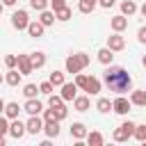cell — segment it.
Instances as JSON below:
<instances>
[{"mask_svg":"<svg viewBox=\"0 0 146 146\" xmlns=\"http://www.w3.org/2000/svg\"><path fill=\"white\" fill-rule=\"evenodd\" d=\"M105 84L110 87V91L114 94H125L132 89V78L128 75V71L123 66H112L105 71Z\"/></svg>","mask_w":146,"mask_h":146,"instance_id":"obj_1","label":"cell"},{"mask_svg":"<svg viewBox=\"0 0 146 146\" xmlns=\"http://www.w3.org/2000/svg\"><path fill=\"white\" fill-rule=\"evenodd\" d=\"M87 66H89V55L87 52H78V55L66 57V73H80Z\"/></svg>","mask_w":146,"mask_h":146,"instance_id":"obj_2","label":"cell"},{"mask_svg":"<svg viewBox=\"0 0 146 146\" xmlns=\"http://www.w3.org/2000/svg\"><path fill=\"white\" fill-rule=\"evenodd\" d=\"M135 123L132 121H125V123H121L116 130H114V141H128L130 137H135Z\"/></svg>","mask_w":146,"mask_h":146,"instance_id":"obj_3","label":"cell"},{"mask_svg":"<svg viewBox=\"0 0 146 146\" xmlns=\"http://www.w3.org/2000/svg\"><path fill=\"white\" fill-rule=\"evenodd\" d=\"M11 25H14L16 30H27V25H30L27 11H25V9H18V11H14V14H11Z\"/></svg>","mask_w":146,"mask_h":146,"instance_id":"obj_4","label":"cell"},{"mask_svg":"<svg viewBox=\"0 0 146 146\" xmlns=\"http://www.w3.org/2000/svg\"><path fill=\"white\" fill-rule=\"evenodd\" d=\"M130 105H132V100H128L123 94H119V98H114V112L116 114H128Z\"/></svg>","mask_w":146,"mask_h":146,"instance_id":"obj_5","label":"cell"},{"mask_svg":"<svg viewBox=\"0 0 146 146\" xmlns=\"http://www.w3.org/2000/svg\"><path fill=\"white\" fill-rule=\"evenodd\" d=\"M107 48H112L114 52H119V50H123V48H125V39H123L119 32H114L112 36H107Z\"/></svg>","mask_w":146,"mask_h":146,"instance_id":"obj_6","label":"cell"},{"mask_svg":"<svg viewBox=\"0 0 146 146\" xmlns=\"http://www.w3.org/2000/svg\"><path fill=\"white\" fill-rule=\"evenodd\" d=\"M18 71L23 75H30L34 71V64H32V57L30 55H18Z\"/></svg>","mask_w":146,"mask_h":146,"instance_id":"obj_7","label":"cell"},{"mask_svg":"<svg viewBox=\"0 0 146 146\" xmlns=\"http://www.w3.org/2000/svg\"><path fill=\"white\" fill-rule=\"evenodd\" d=\"M25 132H27V123H21L18 119H14L11 125H9V135H11L14 139H21Z\"/></svg>","mask_w":146,"mask_h":146,"instance_id":"obj_8","label":"cell"},{"mask_svg":"<svg viewBox=\"0 0 146 146\" xmlns=\"http://www.w3.org/2000/svg\"><path fill=\"white\" fill-rule=\"evenodd\" d=\"M43 125H46V121H41L39 114H32L30 121H27V132H30V135H36V132L43 130Z\"/></svg>","mask_w":146,"mask_h":146,"instance_id":"obj_9","label":"cell"},{"mask_svg":"<svg viewBox=\"0 0 146 146\" xmlns=\"http://www.w3.org/2000/svg\"><path fill=\"white\" fill-rule=\"evenodd\" d=\"M80 87L75 84V82H64L62 84V98L64 100H75V91H78Z\"/></svg>","mask_w":146,"mask_h":146,"instance_id":"obj_10","label":"cell"},{"mask_svg":"<svg viewBox=\"0 0 146 146\" xmlns=\"http://www.w3.org/2000/svg\"><path fill=\"white\" fill-rule=\"evenodd\" d=\"M43 132L52 139V137H59V121L57 119H48L46 125H43Z\"/></svg>","mask_w":146,"mask_h":146,"instance_id":"obj_11","label":"cell"},{"mask_svg":"<svg viewBox=\"0 0 146 146\" xmlns=\"http://www.w3.org/2000/svg\"><path fill=\"white\" fill-rule=\"evenodd\" d=\"M110 25H112V30H114V32H123V30L128 27V18H125V14L114 16V18L110 21Z\"/></svg>","mask_w":146,"mask_h":146,"instance_id":"obj_12","label":"cell"},{"mask_svg":"<svg viewBox=\"0 0 146 146\" xmlns=\"http://www.w3.org/2000/svg\"><path fill=\"white\" fill-rule=\"evenodd\" d=\"M82 91H87V94L96 96V94L100 91V80H98V78H94V75H91V78L87 75V84H84V89H82Z\"/></svg>","mask_w":146,"mask_h":146,"instance_id":"obj_13","label":"cell"},{"mask_svg":"<svg viewBox=\"0 0 146 146\" xmlns=\"http://www.w3.org/2000/svg\"><path fill=\"white\" fill-rule=\"evenodd\" d=\"M89 132H87V128H84V123H80V121H75L73 125H71V137H75L78 141L80 139H84Z\"/></svg>","mask_w":146,"mask_h":146,"instance_id":"obj_14","label":"cell"},{"mask_svg":"<svg viewBox=\"0 0 146 146\" xmlns=\"http://www.w3.org/2000/svg\"><path fill=\"white\" fill-rule=\"evenodd\" d=\"M130 100H132V105L146 107V89H135V91L130 94Z\"/></svg>","mask_w":146,"mask_h":146,"instance_id":"obj_15","label":"cell"},{"mask_svg":"<svg viewBox=\"0 0 146 146\" xmlns=\"http://www.w3.org/2000/svg\"><path fill=\"white\" fill-rule=\"evenodd\" d=\"M43 27H46V25H43L41 21H32V23L27 25V34L34 36V39H39V36L43 34Z\"/></svg>","mask_w":146,"mask_h":146,"instance_id":"obj_16","label":"cell"},{"mask_svg":"<svg viewBox=\"0 0 146 146\" xmlns=\"http://www.w3.org/2000/svg\"><path fill=\"white\" fill-rule=\"evenodd\" d=\"M21 71H16V68H9L7 71V75H5V82L9 84V87H18V82H21Z\"/></svg>","mask_w":146,"mask_h":146,"instance_id":"obj_17","label":"cell"},{"mask_svg":"<svg viewBox=\"0 0 146 146\" xmlns=\"http://www.w3.org/2000/svg\"><path fill=\"white\" fill-rule=\"evenodd\" d=\"M23 110H25V112L32 116V114H39V112L43 110V105H41L36 98H27V103H25V107H23Z\"/></svg>","mask_w":146,"mask_h":146,"instance_id":"obj_18","label":"cell"},{"mask_svg":"<svg viewBox=\"0 0 146 146\" xmlns=\"http://www.w3.org/2000/svg\"><path fill=\"white\" fill-rule=\"evenodd\" d=\"M112 52H114L112 48H100V50L96 52V55H98V62H100V64H105V66H107V64H112V59H114V55H112Z\"/></svg>","mask_w":146,"mask_h":146,"instance_id":"obj_19","label":"cell"},{"mask_svg":"<svg viewBox=\"0 0 146 146\" xmlns=\"http://www.w3.org/2000/svg\"><path fill=\"white\" fill-rule=\"evenodd\" d=\"M89 105H91V103H89V98H87V96H75V100H73V107H75L78 112H87V110H89Z\"/></svg>","mask_w":146,"mask_h":146,"instance_id":"obj_20","label":"cell"},{"mask_svg":"<svg viewBox=\"0 0 146 146\" xmlns=\"http://www.w3.org/2000/svg\"><path fill=\"white\" fill-rule=\"evenodd\" d=\"M103 141H105V139H103V135H100L98 130H91V132L87 135V144H89V146H103Z\"/></svg>","mask_w":146,"mask_h":146,"instance_id":"obj_21","label":"cell"},{"mask_svg":"<svg viewBox=\"0 0 146 146\" xmlns=\"http://www.w3.org/2000/svg\"><path fill=\"white\" fill-rule=\"evenodd\" d=\"M96 107H98V112H103V114H107L110 110H114V100H110V98H98V103H96Z\"/></svg>","mask_w":146,"mask_h":146,"instance_id":"obj_22","label":"cell"},{"mask_svg":"<svg viewBox=\"0 0 146 146\" xmlns=\"http://www.w3.org/2000/svg\"><path fill=\"white\" fill-rule=\"evenodd\" d=\"M96 5H98V0H80L78 9H80L82 14H91V11L96 9Z\"/></svg>","mask_w":146,"mask_h":146,"instance_id":"obj_23","label":"cell"},{"mask_svg":"<svg viewBox=\"0 0 146 146\" xmlns=\"http://www.w3.org/2000/svg\"><path fill=\"white\" fill-rule=\"evenodd\" d=\"M18 112H21L18 103H7V105H5V116H9V119H18Z\"/></svg>","mask_w":146,"mask_h":146,"instance_id":"obj_24","label":"cell"},{"mask_svg":"<svg viewBox=\"0 0 146 146\" xmlns=\"http://www.w3.org/2000/svg\"><path fill=\"white\" fill-rule=\"evenodd\" d=\"M55 18H57V14H52V11H48V9H43V11H41V16H39V21H41L46 27H48V25H52V23H55Z\"/></svg>","mask_w":146,"mask_h":146,"instance_id":"obj_25","label":"cell"},{"mask_svg":"<svg viewBox=\"0 0 146 146\" xmlns=\"http://www.w3.org/2000/svg\"><path fill=\"white\" fill-rule=\"evenodd\" d=\"M121 11H123L125 16H132V14L137 11V5H135L132 0H123V2H121Z\"/></svg>","mask_w":146,"mask_h":146,"instance_id":"obj_26","label":"cell"},{"mask_svg":"<svg viewBox=\"0 0 146 146\" xmlns=\"http://www.w3.org/2000/svg\"><path fill=\"white\" fill-rule=\"evenodd\" d=\"M39 91H41V89H39L36 84H25V87H23V96H25V98H36Z\"/></svg>","mask_w":146,"mask_h":146,"instance_id":"obj_27","label":"cell"},{"mask_svg":"<svg viewBox=\"0 0 146 146\" xmlns=\"http://www.w3.org/2000/svg\"><path fill=\"white\" fill-rule=\"evenodd\" d=\"M30 57H32V64H34V68H41V66L46 64V55H43V52H32Z\"/></svg>","mask_w":146,"mask_h":146,"instance_id":"obj_28","label":"cell"},{"mask_svg":"<svg viewBox=\"0 0 146 146\" xmlns=\"http://www.w3.org/2000/svg\"><path fill=\"white\" fill-rule=\"evenodd\" d=\"M48 80H50L55 87H62V84H64V73H62V71H52Z\"/></svg>","mask_w":146,"mask_h":146,"instance_id":"obj_29","label":"cell"},{"mask_svg":"<svg viewBox=\"0 0 146 146\" xmlns=\"http://www.w3.org/2000/svg\"><path fill=\"white\" fill-rule=\"evenodd\" d=\"M135 139L137 141H146V123H141V125L135 128Z\"/></svg>","mask_w":146,"mask_h":146,"instance_id":"obj_30","label":"cell"},{"mask_svg":"<svg viewBox=\"0 0 146 146\" xmlns=\"http://www.w3.org/2000/svg\"><path fill=\"white\" fill-rule=\"evenodd\" d=\"M55 14H57V21H68V18H71V16H73V14H71V9H68V7H62V9H57V11H55Z\"/></svg>","mask_w":146,"mask_h":146,"instance_id":"obj_31","label":"cell"},{"mask_svg":"<svg viewBox=\"0 0 146 146\" xmlns=\"http://www.w3.org/2000/svg\"><path fill=\"white\" fill-rule=\"evenodd\" d=\"M48 2H50V0H30V7L36 9V11H43V9L48 7Z\"/></svg>","mask_w":146,"mask_h":146,"instance_id":"obj_32","label":"cell"},{"mask_svg":"<svg viewBox=\"0 0 146 146\" xmlns=\"http://www.w3.org/2000/svg\"><path fill=\"white\" fill-rule=\"evenodd\" d=\"M39 89H41V94L50 96V94H52V89H55V84H52V82L48 80V82H41V84H39Z\"/></svg>","mask_w":146,"mask_h":146,"instance_id":"obj_33","label":"cell"},{"mask_svg":"<svg viewBox=\"0 0 146 146\" xmlns=\"http://www.w3.org/2000/svg\"><path fill=\"white\" fill-rule=\"evenodd\" d=\"M48 105H52V107H57V105H64V98H62V94H59V96L50 94V96H48Z\"/></svg>","mask_w":146,"mask_h":146,"instance_id":"obj_34","label":"cell"},{"mask_svg":"<svg viewBox=\"0 0 146 146\" xmlns=\"http://www.w3.org/2000/svg\"><path fill=\"white\" fill-rule=\"evenodd\" d=\"M7 119L9 116H2L0 119V135H2V139H5V135H9V125H11V123H7Z\"/></svg>","mask_w":146,"mask_h":146,"instance_id":"obj_35","label":"cell"},{"mask_svg":"<svg viewBox=\"0 0 146 146\" xmlns=\"http://www.w3.org/2000/svg\"><path fill=\"white\" fill-rule=\"evenodd\" d=\"M5 64H7V68L18 66V57H16V55H7V57H5Z\"/></svg>","mask_w":146,"mask_h":146,"instance_id":"obj_36","label":"cell"},{"mask_svg":"<svg viewBox=\"0 0 146 146\" xmlns=\"http://www.w3.org/2000/svg\"><path fill=\"white\" fill-rule=\"evenodd\" d=\"M75 84H78L80 89H84V84H87V75H84V73H75Z\"/></svg>","mask_w":146,"mask_h":146,"instance_id":"obj_37","label":"cell"},{"mask_svg":"<svg viewBox=\"0 0 146 146\" xmlns=\"http://www.w3.org/2000/svg\"><path fill=\"white\" fill-rule=\"evenodd\" d=\"M50 7L57 11V9H62V7H66V0H50Z\"/></svg>","mask_w":146,"mask_h":146,"instance_id":"obj_38","label":"cell"},{"mask_svg":"<svg viewBox=\"0 0 146 146\" xmlns=\"http://www.w3.org/2000/svg\"><path fill=\"white\" fill-rule=\"evenodd\" d=\"M137 39H139V43H146V25H144V27H139V32H137Z\"/></svg>","mask_w":146,"mask_h":146,"instance_id":"obj_39","label":"cell"},{"mask_svg":"<svg viewBox=\"0 0 146 146\" xmlns=\"http://www.w3.org/2000/svg\"><path fill=\"white\" fill-rule=\"evenodd\" d=\"M114 2H116V0H98V5H100V7H105V9L114 7Z\"/></svg>","mask_w":146,"mask_h":146,"instance_id":"obj_40","label":"cell"},{"mask_svg":"<svg viewBox=\"0 0 146 146\" xmlns=\"http://www.w3.org/2000/svg\"><path fill=\"white\" fill-rule=\"evenodd\" d=\"M139 11H141V16H146V2H144V5L139 7Z\"/></svg>","mask_w":146,"mask_h":146,"instance_id":"obj_41","label":"cell"},{"mask_svg":"<svg viewBox=\"0 0 146 146\" xmlns=\"http://www.w3.org/2000/svg\"><path fill=\"white\" fill-rule=\"evenodd\" d=\"M2 2H5V5H7V7H11V5H14V2H16V0H2Z\"/></svg>","mask_w":146,"mask_h":146,"instance_id":"obj_42","label":"cell"},{"mask_svg":"<svg viewBox=\"0 0 146 146\" xmlns=\"http://www.w3.org/2000/svg\"><path fill=\"white\" fill-rule=\"evenodd\" d=\"M144 68H146V55H144Z\"/></svg>","mask_w":146,"mask_h":146,"instance_id":"obj_43","label":"cell"}]
</instances>
